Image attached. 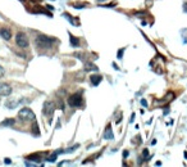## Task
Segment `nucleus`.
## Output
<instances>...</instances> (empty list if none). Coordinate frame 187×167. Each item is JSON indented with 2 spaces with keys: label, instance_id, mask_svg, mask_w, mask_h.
I'll use <instances>...</instances> for the list:
<instances>
[{
  "label": "nucleus",
  "instance_id": "dca6fc26",
  "mask_svg": "<svg viewBox=\"0 0 187 167\" xmlns=\"http://www.w3.org/2000/svg\"><path fill=\"white\" fill-rule=\"evenodd\" d=\"M142 155H144V157H146V155H149V150H148V149H144Z\"/></svg>",
  "mask_w": 187,
  "mask_h": 167
},
{
  "label": "nucleus",
  "instance_id": "9b49d317",
  "mask_svg": "<svg viewBox=\"0 0 187 167\" xmlns=\"http://www.w3.org/2000/svg\"><path fill=\"white\" fill-rule=\"evenodd\" d=\"M69 37H71V45H72V46H75V48H76V46L80 45V41H78L77 37H75L73 35H69Z\"/></svg>",
  "mask_w": 187,
  "mask_h": 167
},
{
  "label": "nucleus",
  "instance_id": "412c9836",
  "mask_svg": "<svg viewBox=\"0 0 187 167\" xmlns=\"http://www.w3.org/2000/svg\"><path fill=\"white\" fill-rule=\"evenodd\" d=\"M183 9H185V12L187 13V4H185V8H183Z\"/></svg>",
  "mask_w": 187,
  "mask_h": 167
},
{
  "label": "nucleus",
  "instance_id": "f8f14e48",
  "mask_svg": "<svg viewBox=\"0 0 187 167\" xmlns=\"http://www.w3.org/2000/svg\"><path fill=\"white\" fill-rule=\"evenodd\" d=\"M14 120L13 118H10V120H5L4 122H3V126H12V125H14Z\"/></svg>",
  "mask_w": 187,
  "mask_h": 167
},
{
  "label": "nucleus",
  "instance_id": "6ab92c4d",
  "mask_svg": "<svg viewBox=\"0 0 187 167\" xmlns=\"http://www.w3.org/2000/svg\"><path fill=\"white\" fill-rule=\"evenodd\" d=\"M123 157H124V158L128 157V150H124V152H123Z\"/></svg>",
  "mask_w": 187,
  "mask_h": 167
},
{
  "label": "nucleus",
  "instance_id": "f3484780",
  "mask_svg": "<svg viewBox=\"0 0 187 167\" xmlns=\"http://www.w3.org/2000/svg\"><path fill=\"white\" fill-rule=\"evenodd\" d=\"M141 104H142L144 107H148V102L145 100V99H142V100H141Z\"/></svg>",
  "mask_w": 187,
  "mask_h": 167
},
{
  "label": "nucleus",
  "instance_id": "2eb2a0df",
  "mask_svg": "<svg viewBox=\"0 0 187 167\" xmlns=\"http://www.w3.org/2000/svg\"><path fill=\"white\" fill-rule=\"evenodd\" d=\"M4 74H5V69H4L2 66H0V79H2V77L4 76Z\"/></svg>",
  "mask_w": 187,
  "mask_h": 167
},
{
  "label": "nucleus",
  "instance_id": "f257e3e1",
  "mask_svg": "<svg viewBox=\"0 0 187 167\" xmlns=\"http://www.w3.org/2000/svg\"><path fill=\"white\" fill-rule=\"evenodd\" d=\"M54 39H51V37H48L45 35H39L36 39H35V44L37 48H41V49H49L51 48V45H53L54 43Z\"/></svg>",
  "mask_w": 187,
  "mask_h": 167
},
{
  "label": "nucleus",
  "instance_id": "20e7f679",
  "mask_svg": "<svg viewBox=\"0 0 187 167\" xmlns=\"http://www.w3.org/2000/svg\"><path fill=\"white\" fill-rule=\"evenodd\" d=\"M68 104L71 107H80L82 104V98L80 94H73L68 98Z\"/></svg>",
  "mask_w": 187,
  "mask_h": 167
},
{
  "label": "nucleus",
  "instance_id": "f03ea898",
  "mask_svg": "<svg viewBox=\"0 0 187 167\" xmlns=\"http://www.w3.org/2000/svg\"><path fill=\"white\" fill-rule=\"evenodd\" d=\"M18 117L22 120V121H34L36 117H35V113L31 111L30 108H22L19 112H18Z\"/></svg>",
  "mask_w": 187,
  "mask_h": 167
},
{
  "label": "nucleus",
  "instance_id": "aec40b11",
  "mask_svg": "<svg viewBox=\"0 0 187 167\" xmlns=\"http://www.w3.org/2000/svg\"><path fill=\"white\" fill-rule=\"evenodd\" d=\"M73 7H75V8H84V4H77V5L75 4Z\"/></svg>",
  "mask_w": 187,
  "mask_h": 167
},
{
  "label": "nucleus",
  "instance_id": "9d476101",
  "mask_svg": "<svg viewBox=\"0 0 187 167\" xmlns=\"http://www.w3.org/2000/svg\"><path fill=\"white\" fill-rule=\"evenodd\" d=\"M85 71H98V67L94 63L87 62V63H85Z\"/></svg>",
  "mask_w": 187,
  "mask_h": 167
},
{
  "label": "nucleus",
  "instance_id": "1a4fd4ad",
  "mask_svg": "<svg viewBox=\"0 0 187 167\" xmlns=\"http://www.w3.org/2000/svg\"><path fill=\"white\" fill-rule=\"evenodd\" d=\"M90 80H91L92 85L96 86V85H99V84L101 82V76H99V75H92V76L90 77Z\"/></svg>",
  "mask_w": 187,
  "mask_h": 167
},
{
  "label": "nucleus",
  "instance_id": "7ed1b4c3",
  "mask_svg": "<svg viewBox=\"0 0 187 167\" xmlns=\"http://www.w3.org/2000/svg\"><path fill=\"white\" fill-rule=\"evenodd\" d=\"M16 43H17V45L19 46V48H27L28 46V37L26 36V34H23V32H18L17 35H16Z\"/></svg>",
  "mask_w": 187,
  "mask_h": 167
},
{
  "label": "nucleus",
  "instance_id": "6e6552de",
  "mask_svg": "<svg viewBox=\"0 0 187 167\" xmlns=\"http://www.w3.org/2000/svg\"><path fill=\"white\" fill-rule=\"evenodd\" d=\"M104 139H108V140L114 139V135H113V132H112L110 125H108V127L105 129V132H104Z\"/></svg>",
  "mask_w": 187,
  "mask_h": 167
},
{
  "label": "nucleus",
  "instance_id": "0eeeda50",
  "mask_svg": "<svg viewBox=\"0 0 187 167\" xmlns=\"http://www.w3.org/2000/svg\"><path fill=\"white\" fill-rule=\"evenodd\" d=\"M0 36H2L4 40H10L12 39V32H10V30L9 28H0Z\"/></svg>",
  "mask_w": 187,
  "mask_h": 167
},
{
  "label": "nucleus",
  "instance_id": "4468645a",
  "mask_svg": "<svg viewBox=\"0 0 187 167\" xmlns=\"http://www.w3.org/2000/svg\"><path fill=\"white\" fill-rule=\"evenodd\" d=\"M32 129H34V134H36V135H39V134H40V132H39V130H37L39 127H37V123H36V122L34 123V126H32Z\"/></svg>",
  "mask_w": 187,
  "mask_h": 167
},
{
  "label": "nucleus",
  "instance_id": "39448f33",
  "mask_svg": "<svg viewBox=\"0 0 187 167\" xmlns=\"http://www.w3.org/2000/svg\"><path fill=\"white\" fill-rule=\"evenodd\" d=\"M10 94H12V88H10V85H8L5 82H0V95L9 97Z\"/></svg>",
  "mask_w": 187,
  "mask_h": 167
},
{
  "label": "nucleus",
  "instance_id": "ddd939ff",
  "mask_svg": "<svg viewBox=\"0 0 187 167\" xmlns=\"http://www.w3.org/2000/svg\"><path fill=\"white\" fill-rule=\"evenodd\" d=\"M55 160H57V153H54L53 155H50V157L48 158V161H49V162H54Z\"/></svg>",
  "mask_w": 187,
  "mask_h": 167
},
{
  "label": "nucleus",
  "instance_id": "423d86ee",
  "mask_svg": "<svg viewBox=\"0 0 187 167\" xmlns=\"http://www.w3.org/2000/svg\"><path fill=\"white\" fill-rule=\"evenodd\" d=\"M55 109V104L53 102H45L44 104V109H43V113L46 114V116H51Z\"/></svg>",
  "mask_w": 187,
  "mask_h": 167
},
{
  "label": "nucleus",
  "instance_id": "a211bd4d",
  "mask_svg": "<svg viewBox=\"0 0 187 167\" xmlns=\"http://www.w3.org/2000/svg\"><path fill=\"white\" fill-rule=\"evenodd\" d=\"M123 50H124V49H121V50H119V53H118V58H119V59L122 58V54H123Z\"/></svg>",
  "mask_w": 187,
  "mask_h": 167
}]
</instances>
